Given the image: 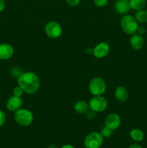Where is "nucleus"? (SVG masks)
Masks as SVG:
<instances>
[{
    "label": "nucleus",
    "mask_w": 147,
    "mask_h": 148,
    "mask_svg": "<svg viewBox=\"0 0 147 148\" xmlns=\"http://www.w3.org/2000/svg\"><path fill=\"white\" fill-rule=\"evenodd\" d=\"M128 1L131 9L135 11L143 10L146 6V0H129Z\"/></svg>",
    "instance_id": "obj_16"
},
{
    "label": "nucleus",
    "mask_w": 147,
    "mask_h": 148,
    "mask_svg": "<svg viewBox=\"0 0 147 148\" xmlns=\"http://www.w3.org/2000/svg\"><path fill=\"white\" fill-rule=\"evenodd\" d=\"M96 113L95 111L92 109H89L86 113V118L89 120H92L95 118L96 116Z\"/></svg>",
    "instance_id": "obj_22"
},
{
    "label": "nucleus",
    "mask_w": 147,
    "mask_h": 148,
    "mask_svg": "<svg viewBox=\"0 0 147 148\" xmlns=\"http://www.w3.org/2000/svg\"><path fill=\"white\" fill-rule=\"evenodd\" d=\"M136 33H138V34H139V35H141V36H142V35H144V33H146L145 28H144V27H139V26H138V29H137Z\"/></svg>",
    "instance_id": "obj_26"
},
{
    "label": "nucleus",
    "mask_w": 147,
    "mask_h": 148,
    "mask_svg": "<svg viewBox=\"0 0 147 148\" xmlns=\"http://www.w3.org/2000/svg\"><path fill=\"white\" fill-rule=\"evenodd\" d=\"M125 1H129V0H125Z\"/></svg>",
    "instance_id": "obj_31"
},
{
    "label": "nucleus",
    "mask_w": 147,
    "mask_h": 148,
    "mask_svg": "<svg viewBox=\"0 0 147 148\" xmlns=\"http://www.w3.org/2000/svg\"><path fill=\"white\" fill-rule=\"evenodd\" d=\"M14 118L16 122L22 127H28L33 122V113L27 109H19L14 112Z\"/></svg>",
    "instance_id": "obj_2"
},
{
    "label": "nucleus",
    "mask_w": 147,
    "mask_h": 148,
    "mask_svg": "<svg viewBox=\"0 0 147 148\" xmlns=\"http://www.w3.org/2000/svg\"><path fill=\"white\" fill-rule=\"evenodd\" d=\"M128 148H142V147H141V145H140L139 144H137V143H135V144L131 145Z\"/></svg>",
    "instance_id": "obj_28"
},
{
    "label": "nucleus",
    "mask_w": 147,
    "mask_h": 148,
    "mask_svg": "<svg viewBox=\"0 0 147 148\" xmlns=\"http://www.w3.org/2000/svg\"><path fill=\"white\" fill-rule=\"evenodd\" d=\"M110 51V46L106 42L98 43L93 49V54L97 59H102L108 54Z\"/></svg>",
    "instance_id": "obj_9"
},
{
    "label": "nucleus",
    "mask_w": 147,
    "mask_h": 148,
    "mask_svg": "<svg viewBox=\"0 0 147 148\" xmlns=\"http://www.w3.org/2000/svg\"><path fill=\"white\" fill-rule=\"evenodd\" d=\"M22 73L23 72H22L21 69L19 67H17H17H14V69H12V74L13 75V76H14V77H17V79L20 77V76Z\"/></svg>",
    "instance_id": "obj_21"
},
{
    "label": "nucleus",
    "mask_w": 147,
    "mask_h": 148,
    "mask_svg": "<svg viewBox=\"0 0 147 148\" xmlns=\"http://www.w3.org/2000/svg\"><path fill=\"white\" fill-rule=\"evenodd\" d=\"M135 18L139 23H147V10L143 9L139 11H137L135 14Z\"/></svg>",
    "instance_id": "obj_18"
},
{
    "label": "nucleus",
    "mask_w": 147,
    "mask_h": 148,
    "mask_svg": "<svg viewBox=\"0 0 147 148\" xmlns=\"http://www.w3.org/2000/svg\"><path fill=\"white\" fill-rule=\"evenodd\" d=\"M121 123V119L120 116L115 113H111L107 116L105 121V124L108 128L114 130H117L120 127Z\"/></svg>",
    "instance_id": "obj_8"
},
{
    "label": "nucleus",
    "mask_w": 147,
    "mask_h": 148,
    "mask_svg": "<svg viewBox=\"0 0 147 148\" xmlns=\"http://www.w3.org/2000/svg\"><path fill=\"white\" fill-rule=\"evenodd\" d=\"M89 105L87 102L84 101H77L74 104V109L76 113L79 114H86V111L89 109Z\"/></svg>",
    "instance_id": "obj_15"
},
{
    "label": "nucleus",
    "mask_w": 147,
    "mask_h": 148,
    "mask_svg": "<svg viewBox=\"0 0 147 148\" xmlns=\"http://www.w3.org/2000/svg\"><path fill=\"white\" fill-rule=\"evenodd\" d=\"M89 108L95 112H102L108 108V102L106 98L102 95H95L89 102Z\"/></svg>",
    "instance_id": "obj_6"
},
{
    "label": "nucleus",
    "mask_w": 147,
    "mask_h": 148,
    "mask_svg": "<svg viewBox=\"0 0 147 148\" xmlns=\"http://www.w3.org/2000/svg\"><path fill=\"white\" fill-rule=\"evenodd\" d=\"M103 143V137L100 133L93 132L85 137L84 145L86 148H99Z\"/></svg>",
    "instance_id": "obj_5"
},
{
    "label": "nucleus",
    "mask_w": 147,
    "mask_h": 148,
    "mask_svg": "<svg viewBox=\"0 0 147 148\" xmlns=\"http://www.w3.org/2000/svg\"><path fill=\"white\" fill-rule=\"evenodd\" d=\"M4 8H5V1L4 0H0V12H1Z\"/></svg>",
    "instance_id": "obj_27"
},
{
    "label": "nucleus",
    "mask_w": 147,
    "mask_h": 148,
    "mask_svg": "<svg viewBox=\"0 0 147 148\" xmlns=\"http://www.w3.org/2000/svg\"><path fill=\"white\" fill-rule=\"evenodd\" d=\"M48 148H58V147H57V145H56L52 144V145H49L48 147Z\"/></svg>",
    "instance_id": "obj_30"
},
{
    "label": "nucleus",
    "mask_w": 147,
    "mask_h": 148,
    "mask_svg": "<svg viewBox=\"0 0 147 148\" xmlns=\"http://www.w3.org/2000/svg\"><path fill=\"white\" fill-rule=\"evenodd\" d=\"M108 0H94V3L97 7H103L107 5Z\"/></svg>",
    "instance_id": "obj_23"
},
{
    "label": "nucleus",
    "mask_w": 147,
    "mask_h": 148,
    "mask_svg": "<svg viewBox=\"0 0 147 148\" xmlns=\"http://www.w3.org/2000/svg\"><path fill=\"white\" fill-rule=\"evenodd\" d=\"M61 148H75L74 146L71 145H65L62 146Z\"/></svg>",
    "instance_id": "obj_29"
},
{
    "label": "nucleus",
    "mask_w": 147,
    "mask_h": 148,
    "mask_svg": "<svg viewBox=\"0 0 147 148\" xmlns=\"http://www.w3.org/2000/svg\"><path fill=\"white\" fill-rule=\"evenodd\" d=\"M120 26L122 31L128 35H133L136 33L138 27V23L135 17L131 15H125L120 21Z\"/></svg>",
    "instance_id": "obj_3"
},
{
    "label": "nucleus",
    "mask_w": 147,
    "mask_h": 148,
    "mask_svg": "<svg viewBox=\"0 0 147 148\" xmlns=\"http://www.w3.org/2000/svg\"><path fill=\"white\" fill-rule=\"evenodd\" d=\"M14 54V49L9 43H1L0 44V59L7 60L10 59Z\"/></svg>",
    "instance_id": "obj_11"
},
{
    "label": "nucleus",
    "mask_w": 147,
    "mask_h": 148,
    "mask_svg": "<svg viewBox=\"0 0 147 148\" xmlns=\"http://www.w3.org/2000/svg\"><path fill=\"white\" fill-rule=\"evenodd\" d=\"M131 139L135 142H141L144 139V133L138 129H133L130 132Z\"/></svg>",
    "instance_id": "obj_17"
},
{
    "label": "nucleus",
    "mask_w": 147,
    "mask_h": 148,
    "mask_svg": "<svg viewBox=\"0 0 147 148\" xmlns=\"http://www.w3.org/2000/svg\"><path fill=\"white\" fill-rule=\"evenodd\" d=\"M106 83L101 77H94L89 84V92L95 95H102L106 91Z\"/></svg>",
    "instance_id": "obj_4"
},
{
    "label": "nucleus",
    "mask_w": 147,
    "mask_h": 148,
    "mask_svg": "<svg viewBox=\"0 0 147 148\" xmlns=\"http://www.w3.org/2000/svg\"><path fill=\"white\" fill-rule=\"evenodd\" d=\"M81 0H66V2L71 7H76L80 4Z\"/></svg>",
    "instance_id": "obj_25"
},
{
    "label": "nucleus",
    "mask_w": 147,
    "mask_h": 148,
    "mask_svg": "<svg viewBox=\"0 0 147 148\" xmlns=\"http://www.w3.org/2000/svg\"><path fill=\"white\" fill-rule=\"evenodd\" d=\"M115 97L119 102H125L129 97L128 90L122 85H119L116 88L115 91Z\"/></svg>",
    "instance_id": "obj_14"
},
{
    "label": "nucleus",
    "mask_w": 147,
    "mask_h": 148,
    "mask_svg": "<svg viewBox=\"0 0 147 148\" xmlns=\"http://www.w3.org/2000/svg\"><path fill=\"white\" fill-rule=\"evenodd\" d=\"M114 9L118 14H127L131 9L129 1L125 0H117L114 4Z\"/></svg>",
    "instance_id": "obj_12"
},
{
    "label": "nucleus",
    "mask_w": 147,
    "mask_h": 148,
    "mask_svg": "<svg viewBox=\"0 0 147 148\" xmlns=\"http://www.w3.org/2000/svg\"><path fill=\"white\" fill-rule=\"evenodd\" d=\"M23 100L21 97H17L15 95L10 97L7 102V108L8 111L12 112H15L17 110L20 109L22 106Z\"/></svg>",
    "instance_id": "obj_10"
},
{
    "label": "nucleus",
    "mask_w": 147,
    "mask_h": 148,
    "mask_svg": "<svg viewBox=\"0 0 147 148\" xmlns=\"http://www.w3.org/2000/svg\"><path fill=\"white\" fill-rule=\"evenodd\" d=\"M45 32L47 36L50 38L56 39L62 34V27L59 23L55 21L48 22L45 27Z\"/></svg>",
    "instance_id": "obj_7"
},
{
    "label": "nucleus",
    "mask_w": 147,
    "mask_h": 148,
    "mask_svg": "<svg viewBox=\"0 0 147 148\" xmlns=\"http://www.w3.org/2000/svg\"><path fill=\"white\" fill-rule=\"evenodd\" d=\"M23 92H24V91L22 90V89L19 85L16 87V88H14V90H13V94L17 97H21L22 95Z\"/></svg>",
    "instance_id": "obj_20"
},
{
    "label": "nucleus",
    "mask_w": 147,
    "mask_h": 148,
    "mask_svg": "<svg viewBox=\"0 0 147 148\" xmlns=\"http://www.w3.org/2000/svg\"><path fill=\"white\" fill-rule=\"evenodd\" d=\"M17 83L24 92L32 95L40 88V79L35 73L32 72H23L17 79Z\"/></svg>",
    "instance_id": "obj_1"
},
{
    "label": "nucleus",
    "mask_w": 147,
    "mask_h": 148,
    "mask_svg": "<svg viewBox=\"0 0 147 148\" xmlns=\"http://www.w3.org/2000/svg\"><path fill=\"white\" fill-rule=\"evenodd\" d=\"M130 45L134 50H140L144 45V40L141 35L138 33H134L130 38Z\"/></svg>",
    "instance_id": "obj_13"
},
{
    "label": "nucleus",
    "mask_w": 147,
    "mask_h": 148,
    "mask_svg": "<svg viewBox=\"0 0 147 148\" xmlns=\"http://www.w3.org/2000/svg\"><path fill=\"white\" fill-rule=\"evenodd\" d=\"M101 135L103 137H106V138H108V137H110L112 135V133H113V130H111V129L108 128V127L105 126V127H102L100 130Z\"/></svg>",
    "instance_id": "obj_19"
},
{
    "label": "nucleus",
    "mask_w": 147,
    "mask_h": 148,
    "mask_svg": "<svg viewBox=\"0 0 147 148\" xmlns=\"http://www.w3.org/2000/svg\"><path fill=\"white\" fill-rule=\"evenodd\" d=\"M6 121V115L4 111L0 110V127H2Z\"/></svg>",
    "instance_id": "obj_24"
}]
</instances>
